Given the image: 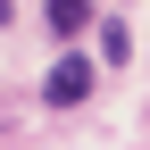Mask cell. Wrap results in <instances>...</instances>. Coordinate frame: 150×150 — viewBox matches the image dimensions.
<instances>
[{
	"label": "cell",
	"instance_id": "cell-1",
	"mask_svg": "<svg viewBox=\"0 0 150 150\" xmlns=\"http://www.w3.org/2000/svg\"><path fill=\"white\" fill-rule=\"evenodd\" d=\"M83 92H92V67H83V50H75V59H59V67H50V83H42V100H50V108H75Z\"/></svg>",
	"mask_w": 150,
	"mask_h": 150
},
{
	"label": "cell",
	"instance_id": "cell-2",
	"mask_svg": "<svg viewBox=\"0 0 150 150\" xmlns=\"http://www.w3.org/2000/svg\"><path fill=\"white\" fill-rule=\"evenodd\" d=\"M83 17H92V0H50V33H83Z\"/></svg>",
	"mask_w": 150,
	"mask_h": 150
},
{
	"label": "cell",
	"instance_id": "cell-3",
	"mask_svg": "<svg viewBox=\"0 0 150 150\" xmlns=\"http://www.w3.org/2000/svg\"><path fill=\"white\" fill-rule=\"evenodd\" d=\"M0 17H8V0H0Z\"/></svg>",
	"mask_w": 150,
	"mask_h": 150
}]
</instances>
